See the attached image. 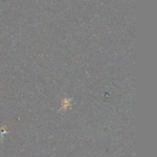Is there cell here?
<instances>
[{"label": "cell", "mask_w": 157, "mask_h": 157, "mask_svg": "<svg viewBox=\"0 0 157 157\" xmlns=\"http://www.w3.org/2000/svg\"><path fill=\"white\" fill-rule=\"evenodd\" d=\"M70 107V100L69 99H64L63 101V106H62V109H66Z\"/></svg>", "instance_id": "1"}]
</instances>
